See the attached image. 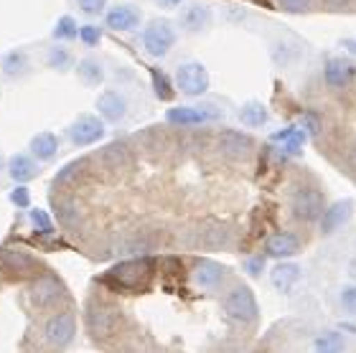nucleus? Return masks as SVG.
Instances as JSON below:
<instances>
[{"mask_svg":"<svg viewBox=\"0 0 356 353\" xmlns=\"http://www.w3.org/2000/svg\"><path fill=\"white\" fill-rule=\"evenodd\" d=\"M211 26V8L204 3H191L178 15V28L184 33H201Z\"/></svg>","mask_w":356,"mask_h":353,"instance_id":"nucleus-17","label":"nucleus"},{"mask_svg":"<svg viewBox=\"0 0 356 353\" xmlns=\"http://www.w3.org/2000/svg\"><path fill=\"white\" fill-rule=\"evenodd\" d=\"M239 122L250 127V130H260V127H265L270 122V112H267V107L260 99H250V102L239 107Z\"/></svg>","mask_w":356,"mask_h":353,"instance_id":"nucleus-23","label":"nucleus"},{"mask_svg":"<svg viewBox=\"0 0 356 353\" xmlns=\"http://www.w3.org/2000/svg\"><path fill=\"white\" fill-rule=\"evenodd\" d=\"M29 219H31V227L36 229L38 234H51L54 231V221L44 208H31Z\"/></svg>","mask_w":356,"mask_h":353,"instance_id":"nucleus-31","label":"nucleus"},{"mask_svg":"<svg viewBox=\"0 0 356 353\" xmlns=\"http://www.w3.org/2000/svg\"><path fill=\"white\" fill-rule=\"evenodd\" d=\"M153 272H156V262L150 257L125 259L102 274V285H107L115 293H140L150 285Z\"/></svg>","mask_w":356,"mask_h":353,"instance_id":"nucleus-1","label":"nucleus"},{"mask_svg":"<svg viewBox=\"0 0 356 353\" xmlns=\"http://www.w3.org/2000/svg\"><path fill=\"white\" fill-rule=\"evenodd\" d=\"M252 138L242 133H224L222 135V153L227 158H250L252 153Z\"/></svg>","mask_w":356,"mask_h":353,"instance_id":"nucleus-24","label":"nucleus"},{"mask_svg":"<svg viewBox=\"0 0 356 353\" xmlns=\"http://www.w3.org/2000/svg\"><path fill=\"white\" fill-rule=\"evenodd\" d=\"M245 270H247V274L260 277V274L265 272V257H262V254H257V257H250L245 262Z\"/></svg>","mask_w":356,"mask_h":353,"instance_id":"nucleus-38","label":"nucleus"},{"mask_svg":"<svg viewBox=\"0 0 356 353\" xmlns=\"http://www.w3.org/2000/svg\"><path fill=\"white\" fill-rule=\"evenodd\" d=\"M270 140H273V145L280 147L282 155H288V158H296V155L303 153L308 135H305L300 127L290 125V127H285V130H277V133L270 135Z\"/></svg>","mask_w":356,"mask_h":353,"instance_id":"nucleus-18","label":"nucleus"},{"mask_svg":"<svg viewBox=\"0 0 356 353\" xmlns=\"http://www.w3.org/2000/svg\"><path fill=\"white\" fill-rule=\"evenodd\" d=\"M356 79V64L349 56H334L323 67V81L331 89H346Z\"/></svg>","mask_w":356,"mask_h":353,"instance_id":"nucleus-13","label":"nucleus"},{"mask_svg":"<svg viewBox=\"0 0 356 353\" xmlns=\"http://www.w3.org/2000/svg\"><path fill=\"white\" fill-rule=\"evenodd\" d=\"M51 38L56 44H64V41H76L79 38V26H76L74 15H61L56 26L51 31Z\"/></svg>","mask_w":356,"mask_h":353,"instance_id":"nucleus-30","label":"nucleus"},{"mask_svg":"<svg viewBox=\"0 0 356 353\" xmlns=\"http://www.w3.org/2000/svg\"><path fill=\"white\" fill-rule=\"evenodd\" d=\"M3 72H6V76H13V79H18V76H23V74L31 69V59L26 51H10L3 56Z\"/></svg>","mask_w":356,"mask_h":353,"instance_id":"nucleus-27","label":"nucleus"},{"mask_svg":"<svg viewBox=\"0 0 356 353\" xmlns=\"http://www.w3.org/2000/svg\"><path fill=\"white\" fill-rule=\"evenodd\" d=\"M191 280L201 290H219L222 282L227 280V267L214 262V259H199L191 270Z\"/></svg>","mask_w":356,"mask_h":353,"instance_id":"nucleus-14","label":"nucleus"},{"mask_svg":"<svg viewBox=\"0 0 356 353\" xmlns=\"http://www.w3.org/2000/svg\"><path fill=\"white\" fill-rule=\"evenodd\" d=\"M211 76L201 61H186L176 69V89L186 97H201L209 92Z\"/></svg>","mask_w":356,"mask_h":353,"instance_id":"nucleus-6","label":"nucleus"},{"mask_svg":"<svg viewBox=\"0 0 356 353\" xmlns=\"http://www.w3.org/2000/svg\"><path fill=\"white\" fill-rule=\"evenodd\" d=\"M140 8H135L133 3H118L104 10V26L115 33H127L140 26Z\"/></svg>","mask_w":356,"mask_h":353,"instance_id":"nucleus-11","label":"nucleus"},{"mask_svg":"<svg viewBox=\"0 0 356 353\" xmlns=\"http://www.w3.org/2000/svg\"><path fill=\"white\" fill-rule=\"evenodd\" d=\"M300 130H303L305 135H311V138H316V135H321V115L313 110H305L303 115H300Z\"/></svg>","mask_w":356,"mask_h":353,"instance_id":"nucleus-33","label":"nucleus"},{"mask_svg":"<svg viewBox=\"0 0 356 353\" xmlns=\"http://www.w3.org/2000/svg\"><path fill=\"white\" fill-rule=\"evenodd\" d=\"M184 3V0H156V6H161V8H178Z\"/></svg>","mask_w":356,"mask_h":353,"instance_id":"nucleus-40","label":"nucleus"},{"mask_svg":"<svg viewBox=\"0 0 356 353\" xmlns=\"http://www.w3.org/2000/svg\"><path fill=\"white\" fill-rule=\"evenodd\" d=\"M8 176H10V181L18 186L31 183V181L38 176V163L26 153L10 155V161H8Z\"/></svg>","mask_w":356,"mask_h":353,"instance_id":"nucleus-20","label":"nucleus"},{"mask_svg":"<svg viewBox=\"0 0 356 353\" xmlns=\"http://www.w3.org/2000/svg\"><path fill=\"white\" fill-rule=\"evenodd\" d=\"M326 208V196L316 186H300L290 196V213L300 224H313L321 219V213Z\"/></svg>","mask_w":356,"mask_h":353,"instance_id":"nucleus-3","label":"nucleus"},{"mask_svg":"<svg viewBox=\"0 0 356 353\" xmlns=\"http://www.w3.org/2000/svg\"><path fill=\"white\" fill-rule=\"evenodd\" d=\"M8 199H10V204L18 208H29L31 204V191L26 188V186H15L13 191L8 193Z\"/></svg>","mask_w":356,"mask_h":353,"instance_id":"nucleus-36","label":"nucleus"},{"mask_svg":"<svg viewBox=\"0 0 356 353\" xmlns=\"http://www.w3.org/2000/svg\"><path fill=\"white\" fill-rule=\"evenodd\" d=\"M313 351L316 353H343L346 351V338L336 331L321 333L318 338L313 340Z\"/></svg>","mask_w":356,"mask_h":353,"instance_id":"nucleus-28","label":"nucleus"},{"mask_svg":"<svg viewBox=\"0 0 356 353\" xmlns=\"http://www.w3.org/2000/svg\"><path fill=\"white\" fill-rule=\"evenodd\" d=\"M303 249V239L293 231H277L265 239V254L273 259H288Z\"/></svg>","mask_w":356,"mask_h":353,"instance_id":"nucleus-16","label":"nucleus"},{"mask_svg":"<svg viewBox=\"0 0 356 353\" xmlns=\"http://www.w3.org/2000/svg\"><path fill=\"white\" fill-rule=\"evenodd\" d=\"M79 41H82L87 49H95V46L102 44V28L95 26V23H87V26L79 28Z\"/></svg>","mask_w":356,"mask_h":353,"instance_id":"nucleus-34","label":"nucleus"},{"mask_svg":"<svg viewBox=\"0 0 356 353\" xmlns=\"http://www.w3.org/2000/svg\"><path fill=\"white\" fill-rule=\"evenodd\" d=\"M76 336V318L72 313H56L44 325V338L54 348H67Z\"/></svg>","mask_w":356,"mask_h":353,"instance_id":"nucleus-9","label":"nucleus"},{"mask_svg":"<svg viewBox=\"0 0 356 353\" xmlns=\"http://www.w3.org/2000/svg\"><path fill=\"white\" fill-rule=\"evenodd\" d=\"M46 67L54 69V72H69V69L74 67V54L69 51L67 46H51L49 51H46Z\"/></svg>","mask_w":356,"mask_h":353,"instance_id":"nucleus-26","label":"nucleus"},{"mask_svg":"<svg viewBox=\"0 0 356 353\" xmlns=\"http://www.w3.org/2000/svg\"><path fill=\"white\" fill-rule=\"evenodd\" d=\"M95 107H97V112H99L102 122H110V125H118L120 120H125V115H127V99L120 95L118 89L102 92V95L97 97Z\"/></svg>","mask_w":356,"mask_h":353,"instance_id":"nucleus-15","label":"nucleus"},{"mask_svg":"<svg viewBox=\"0 0 356 353\" xmlns=\"http://www.w3.org/2000/svg\"><path fill=\"white\" fill-rule=\"evenodd\" d=\"M326 3V8H331V10H343V8L351 6V0H323Z\"/></svg>","mask_w":356,"mask_h":353,"instance_id":"nucleus-39","label":"nucleus"},{"mask_svg":"<svg viewBox=\"0 0 356 353\" xmlns=\"http://www.w3.org/2000/svg\"><path fill=\"white\" fill-rule=\"evenodd\" d=\"M277 8H280L282 13L303 15L313 10V0H277Z\"/></svg>","mask_w":356,"mask_h":353,"instance_id":"nucleus-32","label":"nucleus"},{"mask_svg":"<svg viewBox=\"0 0 356 353\" xmlns=\"http://www.w3.org/2000/svg\"><path fill=\"white\" fill-rule=\"evenodd\" d=\"M224 315L234 320V323L242 325H254L257 318H260V308H257V300H254V293L247 285L232 287L229 293L224 295Z\"/></svg>","mask_w":356,"mask_h":353,"instance_id":"nucleus-2","label":"nucleus"},{"mask_svg":"<svg viewBox=\"0 0 356 353\" xmlns=\"http://www.w3.org/2000/svg\"><path fill=\"white\" fill-rule=\"evenodd\" d=\"M300 277H303V270L296 262H277L270 270V282H273V287L277 293H290L300 282Z\"/></svg>","mask_w":356,"mask_h":353,"instance_id":"nucleus-21","label":"nucleus"},{"mask_svg":"<svg viewBox=\"0 0 356 353\" xmlns=\"http://www.w3.org/2000/svg\"><path fill=\"white\" fill-rule=\"evenodd\" d=\"M339 297H341V308L346 313H351V315H356V285H346Z\"/></svg>","mask_w":356,"mask_h":353,"instance_id":"nucleus-37","label":"nucleus"},{"mask_svg":"<svg viewBox=\"0 0 356 353\" xmlns=\"http://www.w3.org/2000/svg\"><path fill=\"white\" fill-rule=\"evenodd\" d=\"M76 8H79L84 15L95 18V15H102L104 10H107V0H76Z\"/></svg>","mask_w":356,"mask_h":353,"instance_id":"nucleus-35","label":"nucleus"},{"mask_svg":"<svg viewBox=\"0 0 356 353\" xmlns=\"http://www.w3.org/2000/svg\"><path fill=\"white\" fill-rule=\"evenodd\" d=\"M104 122L102 117H97V115H79V117L69 125V140L72 145L76 147H89L99 142L104 138Z\"/></svg>","mask_w":356,"mask_h":353,"instance_id":"nucleus-8","label":"nucleus"},{"mask_svg":"<svg viewBox=\"0 0 356 353\" xmlns=\"http://www.w3.org/2000/svg\"><path fill=\"white\" fill-rule=\"evenodd\" d=\"M341 46H343V49H349V51L356 54V41H341Z\"/></svg>","mask_w":356,"mask_h":353,"instance_id":"nucleus-41","label":"nucleus"},{"mask_svg":"<svg viewBox=\"0 0 356 353\" xmlns=\"http://www.w3.org/2000/svg\"><path fill=\"white\" fill-rule=\"evenodd\" d=\"M29 153L33 161H51L59 153V138L54 133H38L31 138Z\"/></svg>","mask_w":356,"mask_h":353,"instance_id":"nucleus-22","label":"nucleus"},{"mask_svg":"<svg viewBox=\"0 0 356 353\" xmlns=\"http://www.w3.org/2000/svg\"><path fill=\"white\" fill-rule=\"evenodd\" d=\"M150 84H153V95L158 99H163V102H171L173 95H176L171 76L165 72H161V69H150Z\"/></svg>","mask_w":356,"mask_h":353,"instance_id":"nucleus-29","label":"nucleus"},{"mask_svg":"<svg viewBox=\"0 0 356 353\" xmlns=\"http://www.w3.org/2000/svg\"><path fill=\"white\" fill-rule=\"evenodd\" d=\"M351 216H354V201L351 199H341V201H336V204H331V206H326L318 219L321 234L323 236L336 234L339 229H343L346 224H349Z\"/></svg>","mask_w":356,"mask_h":353,"instance_id":"nucleus-12","label":"nucleus"},{"mask_svg":"<svg viewBox=\"0 0 356 353\" xmlns=\"http://www.w3.org/2000/svg\"><path fill=\"white\" fill-rule=\"evenodd\" d=\"M219 117V110L216 107H209V104H184V107H171L165 112V120L171 125H181V127H196L204 125V122H211V120Z\"/></svg>","mask_w":356,"mask_h":353,"instance_id":"nucleus-10","label":"nucleus"},{"mask_svg":"<svg viewBox=\"0 0 356 353\" xmlns=\"http://www.w3.org/2000/svg\"><path fill=\"white\" fill-rule=\"evenodd\" d=\"M120 313L110 305H89L87 308V331L95 340H110L120 331Z\"/></svg>","mask_w":356,"mask_h":353,"instance_id":"nucleus-5","label":"nucleus"},{"mask_svg":"<svg viewBox=\"0 0 356 353\" xmlns=\"http://www.w3.org/2000/svg\"><path fill=\"white\" fill-rule=\"evenodd\" d=\"M76 76L84 87H99L104 81V67L102 61L95 59V56H84L79 64H76Z\"/></svg>","mask_w":356,"mask_h":353,"instance_id":"nucleus-25","label":"nucleus"},{"mask_svg":"<svg viewBox=\"0 0 356 353\" xmlns=\"http://www.w3.org/2000/svg\"><path fill=\"white\" fill-rule=\"evenodd\" d=\"M0 274L10 282L36 280L41 274V265L23 252H0Z\"/></svg>","mask_w":356,"mask_h":353,"instance_id":"nucleus-7","label":"nucleus"},{"mask_svg":"<svg viewBox=\"0 0 356 353\" xmlns=\"http://www.w3.org/2000/svg\"><path fill=\"white\" fill-rule=\"evenodd\" d=\"M61 293H64V287H61V282L56 277H36L33 285H31V302L36 308H49V305L59 300Z\"/></svg>","mask_w":356,"mask_h":353,"instance_id":"nucleus-19","label":"nucleus"},{"mask_svg":"<svg viewBox=\"0 0 356 353\" xmlns=\"http://www.w3.org/2000/svg\"><path fill=\"white\" fill-rule=\"evenodd\" d=\"M176 28H173L171 21H165V18H156V21H150L143 31V49L148 51V56L153 59H163L168 56L173 46H176Z\"/></svg>","mask_w":356,"mask_h":353,"instance_id":"nucleus-4","label":"nucleus"}]
</instances>
